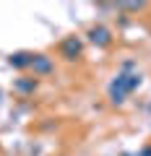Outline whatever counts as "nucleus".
Returning <instances> with one entry per match:
<instances>
[{
	"mask_svg": "<svg viewBox=\"0 0 151 156\" xmlns=\"http://www.w3.org/2000/svg\"><path fill=\"white\" fill-rule=\"evenodd\" d=\"M34 60V55H26V52H18V55H11V65L13 68H29Z\"/></svg>",
	"mask_w": 151,
	"mask_h": 156,
	"instance_id": "39448f33",
	"label": "nucleus"
},
{
	"mask_svg": "<svg viewBox=\"0 0 151 156\" xmlns=\"http://www.w3.org/2000/svg\"><path fill=\"white\" fill-rule=\"evenodd\" d=\"M138 86H141V76H138V73H130V76L120 73V76L112 81V86H110V96H112V101H115V104L125 101V94L135 91Z\"/></svg>",
	"mask_w": 151,
	"mask_h": 156,
	"instance_id": "f257e3e1",
	"label": "nucleus"
},
{
	"mask_svg": "<svg viewBox=\"0 0 151 156\" xmlns=\"http://www.w3.org/2000/svg\"><path fill=\"white\" fill-rule=\"evenodd\" d=\"M63 55H65L68 60H76V55H81V42L76 37L65 39V42H63Z\"/></svg>",
	"mask_w": 151,
	"mask_h": 156,
	"instance_id": "20e7f679",
	"label": "nucleus"
},
{
	"mask_svg": "<svg viewBox=\"0 0 151 156\" xmlns=\"http://www.w3.org/2000/svg\"><path fill=\"white\" fill-rule=\"evenodd\" d=\"M31 68H34V73H39V76L52 73V60H50V57H45V55H34Z\"/></svg>",
	"mask_w": 151,
	"mask_h": 156,
	"instance_id": "7ed1b4c3",
	"label": "nucleus"
},
{
	"mask_svg": "<svg viewBox=\"0 0 151 156\" xmlns=\"http://www.w3.org/2000/svg\"><path fill=\"white\" fill-rule=\"evenodd\" d=\"M89 37H91V42H94V44H99V47H107V44H110V31H107V29L104 26H94V29H91V31H89Z\"/></svg>",
	"mask_w": 151,
	"mask_h": 156,
	"instance_id": "f03ea898",
	"label": "nucleus"
},
{
	"mask_svg": "<svg viewBox=\"0 0 151 156\" xmlns=\"http://www.w3.org/2000/svg\"><path fill=\"white\" fill-rule=\"evenodd\" d=\"M16 89H18V91H31V89H34V81H18Z\"/></svg>",
	"mask_w": 151,
	"mask_h": 156,
	"instance_id": "423d86ee",
	"label": "nucleus"
}]
</instances>
